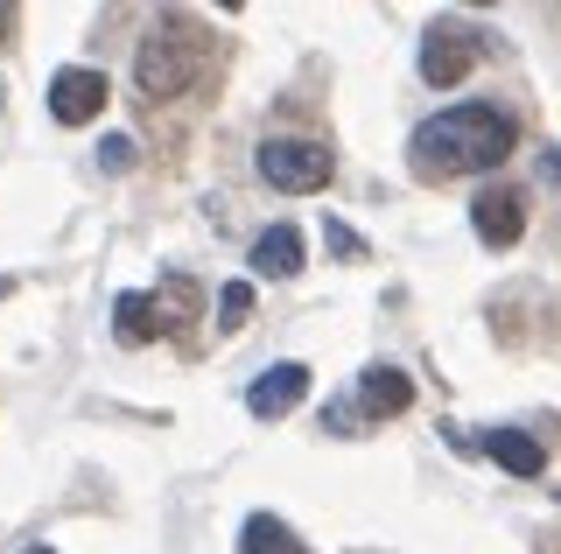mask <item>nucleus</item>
<instances>
[{
    "instance_id": "1",
    "label": "nucleus",
    "mask_w": 561,
    "mask_h": 554,
    "mask_svg": "<svg viewBox=\"0 0 561 554\" xmlns=\"http://www.w3.org/2000/svg\"><path fill=\"white\" fill-rule=\"evenodd\" d=\"M513 141H519V127L499 106H449V113L421 119L408 154H414L421 183H456V176H484V169H499L505 154H513Z\"/></svg>"
},
{
    "instance_id": "2",
    "label": "nucleus",
    "mask_w": 561,
    "mask_h": 554,
    "mask_svg": "<svg viewBox=\"0 0 561 554\" xmlns=\"http://www.w3.org/2000/svg\"><path fill=\"white\" fill-rule=\"evenodd\" d=\"M197 71H204V36H197L190 14H162L134 49V84L154 106H162V99H183L190 84H197Z\"/></svg>"
},
{
    "instance_id": "3",
    "label": "nucleus",
    "mask_w": 561,
    "mask_h": 554,
    "mask_svg": "<svg viewBox=\"0 0 561 554\" xmlns=\"http://www.w3.org/2000/svg\"><path fill=\"white\" fill-rule=\"evenodd\" d=\"M260 176L288 197H316L330 183V148L316 141H260Z\"/></svg>"
},
{
    "instance_id": "4",
    "label": "nucleus",
    "mask_w": 561,
    "mask_h": 554,
    "mask_svg": "<svg viewBox=\"0 0 561 554\" xmlns=\"http://www.w3.org/2000/svg\"><path fill=\"white\" fill-rule=\"evenodd\" d=\"M105 99H113L105 71H84V64H70V71L49 78V119H57V127H92V119L105 113Z\"/></svg>"
},
{
    "instance_id": "5",
    "label": "nucleus",
    "mask_w": 561,
    "mask_h": 554,
    "mask_svg": "<svg viewBox=\"0 0 561 554\" xmlns=\"http://www.w3.org/2000/svg\"><path fill=\"white\" fill-rule=\"evenodd\" d=\"M470 232L484 239L491 253H513L519 239H526V197L519 189H478V204H470Z\"/></svg>"
},
{
    "instance_id": "6",
    "label": "nucleus",
    "mask_w": 561,
    "mask_h": 554,
    "mask_svg": "<svg viewBox=\"0 0 561 554\" xmlns=\"http://www.w3.org/2000/svg\"><path fill=\"white\" fill-rule=\"evenodd\" d=\"M302 393H309V366H295V358H280V366H267L245 386V407L260 414V422H280V414H295L302 407Z\"/></svg>"
},
{
    "instance_id": "7",
    "label": "nucleus",
    "mask_w": 561,
    "mask_h": 554,
    "mask_svg": "<svg viewBox=\"0 0 561 554\" xmlns=\"http://www.w3.org/2000/svg\"><path fill=\"white\" fill-rule=\"evenodd\" d=\"M470 71H478V36H463V28H428V43H421V78L463 84Z\"/></svg>"
},
{
    "instance_id": "8",
    "label": "nucleus",
    "mask_w": 561,
    "mask_h": 554,
    "mask_svg": "<svg viewBox=\"0 0 561 554\" xmlns=\"http://www.w3.org/2000/svg\"><path fill=\"white\" fill-rule=\"evenodd\" d=\"M484 457L499 463V471H513V477H540V471H548V449L526 436V428H491V436H484Z\"/></svg>"
},
{
    "instance_id": "9",
    "label": "nucleus",
    "mask_w": 561,
    "mask_h": 554,
    "mask_svg": "<svg viewBox=\"0 0 561 554\" xmlns=\"http://www.w3.org/2000/svg\"><path fill=\"white\" fill-rule=\"evenodd\" d=\"M253 274H267V281L302 274V232H295V224H267V232L253 239Z\"/></svg>"
},
{
    "instance_id": "10",
    "label": "nucleus",
    "mask_w": 561,
    "mask_h": 554,
    "mask_svg": "<svg viewBox=\"0 0 561 554\" xmlns=\"http://www.w3.org/2000/svg\"><path fill=\"white\" fill-rule=\"evenodd\" d=\"M358 407L365 414H408L414 407V379L400 372V366H373L358 379Z\"/></svg>"
},
{
    "instance_id": "11",
    "label": "nucleus",
    "mask_w": 561,
    "mask_h": 554,
    "mask_svg": "<svg viewBox=\"0 0 561 554\" xmlns=\"http://www.w3.org/2000/svg\"><path fill=\"white\" fill-rule=\"evenodd\" d=\"M239 554H309V541L288 527V519H274V512H253L239 527Z\"/></svg>"
},
{
    "instance_id": "12",
    "label": "nucleus",
    "mask_w": 561,
    "mask_h": 554,
    "mask_svg": "<svg viewBox=\"0 0 561 554\" xmlns=\"http://www.w3.org/2000/svg\"><path fill=\"white\" fill-rule=\"evenodd\" d=\"M113 331H119V344H154V331H162V309H154V296L127 288V296L113 302Z\"/></svg>"
},
{
    "instance_id": "13",
    "label": "nucleus",
    "mask_w": 561,
    "mask_h": 554,
    "mask_svg": "<svg viewBox=\"0 0 561 554\" xmlns=\"http://www.w3.org/2000/svg\"><path fill=\"white\" fill-rule=\"evenodd\" d=\"M154 309H162V323H197V309H204V288L190 281V274H169V281L154 288Z\"/></svg>"
},
{
    "instance_id": "14",
    "label": "nucleus",
    "mask_w": 561,
    "mask_h": 554,
    "mask_svg": "<svg viewBox=\"0 0 561 554\" xmlns=\"http://www.w3.org/2000/svg\"><path fill=\"white\" fill-rule=\"evenodd\" d=\"M218 316H225L218 331H239V323L253 316V281H225L218 288Z\"/></svg>"
},
{
    "instance_id": "15",
    "label": "nucleus",
    "mask_w": 561,
    "mask_h": 554,
    "mask_svg": "<svg viewBox=\"0 0 561 554\" xmlns=\"http://www.w3.org/2000/svg\"><path fill=\"white\" fill-rule=\"evenodd\" d=\"M99 169H113V176L134 169V141H127V134H105V141H99Z\"/></svg>"
},
{
    "instance_id": "16",
    "label": "nucleus",
    "mask_w": 561,
    "mask_h": 554,
    "mask_svg": "<svg viewBox=\"0 0 561 554\" xmlns=\"http://www.w3.org/2000/svg\"><path fill=\"white\" fill-rule=\"evenodd\" d=\"M330 246H337V253H351V259H358V253H365V239H358V232H344V224H330Z\"/></svg>"
},
{
    "instance_id": "17",
    "label": "nucleus",
    "mask_w": 561,
    "mask_h": 554,
    "mask_svg": "<svg viewBox=\"0 0 561 554\" xmlns=\"http://www.w3.org/2000/svg\"><path fill=\"white\" fill-rule=\"evenodd\" d=\"M14 22H22V8H0V36H14Z\"/></svg>"
},
{
    "instance_id": "18",
    "label": "nucleus",
    "mask_w": 561,
    "mask_h": 554,
    "mask_svg": "<svg viewBox=\"0 0 561 554\" xmlns=\"http://www.w3.org/2000/svg\"><path fill=\"white\" fill-rule=\"evenodd\" d=\"M28 554H57V547H28Z\"/></svg>"
}]
</instances>
